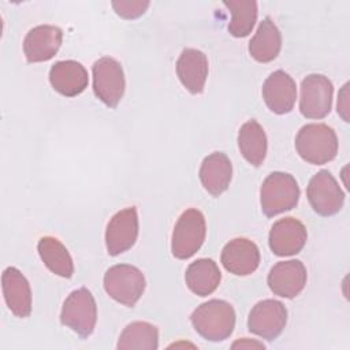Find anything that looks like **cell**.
<instances>
[{"label": "cell", "mask_w": 350, "mask_h": 350, "mask_svg": "<svg viewBox=\"0 0 350 350\" xmlns=\"http://www.w3.org/2000/svg\"><path fill=\"white\" fill-rule=\"evenodd\" d=\"M190 321L204 339L221 342L230 338L235 328V310L227 301L211 299L193 310Z\"/></svg>", "instance_id": "cell-1"}, {"label": "cell", "mask_w": 350, "mask_h": 350, "mask_svg": "<svg viewBox=\"0 0 350 350\" xmlns=\"http://www.w3.org/2000/svg\"><path fill=\"white\" fill-rule=\"evenodd\" d=\"M295 149L306 163L321 165L335 159L338 137L325 123H309L297 133Z\"/></svg>", "instance_id": "cell-2"}, {"label": "cell", "mask_w": 350, "mask_h": 350, "mask_svg": "<svg viewBox=\"0 0 350 350\" xmlns=\"http://www.w3.org/2000/svg\"><path fill=\"white\" fill-rule=\"evenodd\" d=\"M299 200V187L295 178L287 172L269 174L260 189L261 211L272 217L295 208Z\"/></svg>", "instance_id": "cell-3"}, {"label": "cell", "mask_w": 350, "mask_h": 350, "mask_svg": "<svg viewBox=\"0 0 350 350\" xmlns=\"http://www.w3.org/2000/svg\"><path fill=\"white\" fill-rule=\"evenodd\" d=\"M206 235L205 217L196 208L186 209L175 223L171 237V252L175 258L186 260L202 246Z\"/></svg>", "instance_id": "cell-4"}, {"label": "cell", "mask_w": 350, "mask_h": 350, "mask_svg": "<svg viewBox=\"0 0 350 350\" xmlns=\"http://www.w3.org/2000/svg\"><path fill=\"white\" fill-rule=\"evenodd\" d=\"M145 276L134 265L116 264L104 275V288L116 302L133 308L145 291Z\"/></svg>", "instance_id": "cell-5"}, {"label": "cell", "mask_w": 350, "mask_h": 350, "mask_svg": "<svg viewBox=\"0 0 350 350\" xmlns=\"http://www.w3.org/2000/svg\"><path fill=\"white\" fill-rule=\"evenodd\" d=\"M96 321L97 306L92 293L86 287L71 291L63 302L60 323L81 338H88L93 332Z\"/></svg>", "instance_id": "cell-6"}, {"label": "cell", "mask_w": 350, "mask_h": 350, "mask_svg": "<svg viewBox=\"0 0 350 350\" xmlns=\"http://www.w3.org/2000/svg\"><path fill=\"white\" fill-rule=\"evenodd\" d=\"M92 72L94 96L107 107L115 108L122 100L126 86L120 63L113 57L104 56L94 62Z\"/></svg>", "instance_id": "cell-7"}, {"label": "cell", "mask_w": 350, "mask_h": 350, "mask_svg": "<svg viewBox=\"0 0 350 350\" xmlns=\"http://www.w3.org/2000/svg\"><path fill=\"white\" fill-rule=\"evenodd\" d=\"M332 82L321 74H309L301 82L299 111L308 119L325 118L332 107Z\"/></svg>", "instance_id": "cell-8"}, {"label": "cell", "mask_w": 350, "mask_h": 350, "mask_svg": "<svg viewBox=\"0 0 350 350\" xmlns=\"http://www.w3.org/2000/svg\"><path fill=\"white\" fill-rule=\"evenodd\" d=\"M306 197L313 211L321 216L336 215L345 204L340 186L327 170H321L312 176L306 187Z\"/></svg>", "instance_id": "cell-9"}, {"label": "cell", "mask_w": 350, "mask_h": 350, "mask_svg": "<svg viewBox=\"0 0 350 350\" xmlns=\"http://www.w3.org/2000/svg\"><path fill=\"white\" fill-rule=\"evenodd\" d=\"M287 323V309L276 299L257 302L247 317V329L267 340L276 339Z\"/></svg>", "instance_id": "cell-10"}, {"label": "cell", "mask_w": 350, "mask_h": 350, "mask_svg": "<svg viewBox=\"0 0 350 350\" xmlns=\"http://www.w3.org/2000/svg\"><path fill=\"white\" fill-rule=\"evenodd\" d=\"M138 215L135 206H127L116 212L105 230V246L109 256H118L135 243L138 237Z\"/></svg>", "instance_id": "cell-11"}, {"label": "cell", "mask_w": 350, "mask_h": 350, "mask_svg": "<svg viewBox=\"0 0 350 350\" xmlns=\"http://www.w3.org/2000/svg\"><path fill=\"white\" fill-rule=\"evenodd\" d=\"M308 239V232L302 221L295 217H283L273 223L269 231L268 243L273 254L286 257L302 250Z\"/></svg>", "instance_id": "cell-12"}, {"label": "cell", "mask_w": 350, "mask_h": 350, "mask_svg": "<svg viewBox=\"0 0 350 350\" xmlns=\"http://www.w3.org/2000/svg\"><path fill=\"white\" fill-rule=\"evenodd\" d=\"M308 279L306 268L299 260L276 262L268 273L267 282L271 291L282 298H294L305 287Z\"/></svg>", "instance_id": "cell-13"}, {"label": "cell", "mask_w": 350, "mask_h": 350, "mask_svg": "<svg viewBox=\"0 0 350 350\" xmlns=\"http://www.w3.org/2000/svg\"><path fill=\"white\" fill-rule=\"evenodd\" d=\"M63 40V31L57 26L40 25L30 29L23 40V52L29 63H40L52 59Z\"/></svg>", "instance_id": "cell-14"}, {"label": "cell", "mask_w": 350, "mask_h": 350, "mask_svg": "<svg viewBox=\"0 0 350 350\" xmlns=\"http://www.w3.org/2000/svg\"><path fill=\"white\" fill-rule=\"evenodd\" d=\"M220 261L226 271L237 276L253 273L260 264V250L247 238H234L224 245Z\"/></svg>", "instance_id": "cell-15"}, {"label": "cell", "mask_w": 350, "mask_h": 350, "mask_svg": "<svg viewBox=\"0 0 350 350\" xmlns=\"http://www.w3.org/2000/svg\"><path fill=\"white\" fill-rule=\"evenodd\" d=\"M262 98L273 113H288L297 98L295 81L283 70L273 71L262 83Z\"/></svg>", "instance_id": "cell-16"}, {"label": "cell", "mask_w": 350, "mask_h": 350, "mask_svg": "<svg viewBox=\"0 0 350 350\" xmlns=\"http://www.w3.org/2000/svg\"><path fill=\"white\" fill-rule=\"evenodd\" d=\"M3 295L8 309L16 317H27L31 312V290L27 279L15 267H8L1 275Z\"/></svg>", "instance_id": "cell-17"}, {"label": "cell", "mask_w": 350, "mask_h": 350, "mask_svg": "<svg viewBox=\"0 0 350 350\" xmlns=\"http://www.w3.org/2000/svg\"><path fill=\"white\" fill-rule=\"evenodd\" d=\"M49 82L57 93L66 97H75L88 88L89 75L79 62L60 60L51 67Z\"/></svg>", "instance_id": "cell-18"}, {"label": "cell", "mask_w": 350, "mask_h": 350, "mask_svg": "<svg viewBox=\"0 0 350 350\" xmlns=\"http://www.w3.org/2000/svg\"><path fill=\"white\" fill-rule=\"evenodd\" d=\"M176 75L191 94L202 93L208 77L206 55L194 48H185L176 62Z\"/></svg>", "instance_id": "cell-19"}, {"label": "cell", "mask_w": 350, "mask_h": 350, "mask_svg": "<svg viewBox=\"0 0 350 350\" xmlns=\"http://www.w3.org/2000/svg\"><path fill=\"white\" fill-rule=\"evenodd\" d=\"M198 175L204 189L213 197H217L230 186L232 164L223 152H213L202 160Z\"/></svg>", "instance_id": "cell-20"}, {"label": "cell", "mask_w": 350, "mask_h": 350, "mask_svg": "<svg viewBox=\"0 0 350 350\" xmlns=\"http://www.w3.org/2000/svg\"><path fill=\"white\" fill-rule=\"evenodd\" d=\"M280 48L282 34L273 21L267 16L260 22L254 36L249 42V53L254 60L260 63H268L276 59Z\"/></svg>", "instance_id": "cell-21"}, {"label": "cell", "mask_w": 350, "mask_h": 350, "mask_svg": "<svg viewBox=\"0 0 350 350\" xmlns=\"http://www.w3.org/2000/svg\"><path fill=\"white\" fill-rule=\"evenodd\" d=\"M185 280L191 293L198 297H206L220 284L221 273L212 258H198L187 267Z\"/></svg>", "instance_id": "cell-22"}, {"label": "cell", "mask_w": 350, "mask_h": 350, "mask_svg": "<svg viewBox=\"0 0 350 350\" xmlns=\"http://www.w3.org/2000/svg\"><path fill=\"white\" fill-rule=\"evenodd\" d=\"M238 148L247 163L254 167L262 164L267 156V135L261 124L250 119L238 131Z\"/></svg>", "instance_id": "cell-23"}, {"label": "cell", "mask_w": 350, "mask_h": 350, "mask_svg": "<svg viewBox=\"0 0 350 350\" xmlns=\"http://www.w3.org/2000/svg\"><path fill=\"white\" fill-rule=\"evenodd\" d=\"M38 254L45 267L57 276L71 278L74 273L72 258L66 246L55 237H42L37 245Z\"/></svg>", "instance_id": "cell-24"}, {"label": "cell", "mask_w": 350, "mask_h": 350, "mask_svg": "<svg viewBox=\"0 0 350 350\" xmlns=\"http://www.w3.org/2000/svg\"><path fill=\"white\" fill-rule=\"evenodd\" d=\"M159 347V329L148 321H134L122 331L116 349L119 350H156Z\"/></svg>", "instance_id": "cell-25"}, {"label": "cell", "mask_w": 350, "mask_h": 350, "mask_svg": "<svg viewBox=\"0 0 350 350\" xmlns=\"http://www.w3.org/2000/svg\"><path fill=\"white\" fill-rule=\"evenodd\" d=\"M231 12L228 31L234 37H246L257 21V3L253 0H230L223 3Z\"/></svg>", "instance_id": "cell-26"}, {"label": "cell", "mask_w": 350, "mask_h": 350, "mask_svg": "<svg viewBox=\"0 0 350 350\" xmlns=\"http://www.w3.org/2000/svg\"><path fill=\"white\" fill-rule=\"evenodd\" d=\"M149 1L142 0H120V1H112V7L115 12L124 19H135L141 16L149 7Z\"/></svg>", "instance_id": "cell-27"}, {"label": "cell", "mask_w": 350, "mask_h": 350, "mask_svg": "<svg viewBox=\"0 0 350 350\" xmlns=\"http://www.w3.org/2000/svg\"><path fill=\"white\" fill-rule=\"evenodd\" d=\"M338 113L345 122H349V82L343 85L338 94Z\"/></svg>", "instance_id": "cell-28"}, {"label": "cell", "mask_w": 350, "mask_h": 350, "mask_svg": "<svg viewBox=\"0 0 350 350\" xmlns=\"http://www.w3.org/2000/svg\"><path fill=\"white\" fill-rule=\"evenodd\" d=\"M237 347H260V349H264L265 346L260 342H256V340L250 342V340H247V338H243V339H241V340H238L232 345V349H237Z\"/></svg>", "instance_id": "cell-29"}]
</instances>
